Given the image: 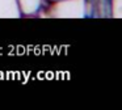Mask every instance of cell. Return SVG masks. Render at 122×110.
Instances as JSON below:
<instances>
[]
</instances>
